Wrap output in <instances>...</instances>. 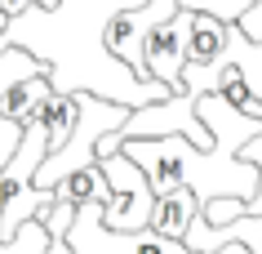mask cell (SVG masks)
I'll return each instance as SVG.
<instances>
[{
  "label": "cell",
  "instance_id": "3",
  "mask_svg": "<svg viewBox=\"0 0 262 254\" xmlns=\"http://www.w3.org/2000/svg\"><path fill=\"white\" fill-rule=\"evenodd\" d=\"M71 103H76V121H71L67 143H62L58 152H49L40 161V169L31 174V187H40V192H54L67 174L98 165V139L111 134V129H120L124 121H129V107L94 99V94H71Z\"/></svg>",
  "mask_w": 262,
  "mask_h": 254
},
{
  "label": "cell",
  "instance_id": "11",
  "mask_svg": "<svg viewBox=\"0 0 262 254\" xmlns=\"http://www.w3.org/2000/svg\"><path fill=\"white\" fill-rule=\"evenodd\" d=\"M49 250V232L40 227V219L23 223L9 241H0V254H45Z\"/></svg>",
  "mask_w": 262,
  "mask_h": 254
},
{
  "label": "cell",
  "instance_id": "5",
  "mask_svg": "<svg viewBox=\"0 0 262 254\" xmlns=\"http://www.w3.org/2000/svg\"><path fill=\"white\" fill-rule=\"evenodd\" d=\"M191 23H195V14L178 9L169 23L151 27V31H147V41H142V76H147V81H160L165 89H173V94H178L182 63H187V36H191Z\"/></svg>",
  "mask_w": 262,
  "mask_h": 254
},
{
  "label": "cell",
  "instance_id": "15",
  "mask_svg": "<svg viewBox=\"0 0 262 254\" xmlns=\"http://www.w3.org/2000/svg\"><path fill=\"white\" fill-rule=\"evenodd\" d=\"M235 31H240L245 41H262V0H253V9L235 23Z\"/></svg>",
  "mask_w": 262,
  "mask_h": 254
},
{
  "label": "cell",
  "instance_id": "16",
  "mask_svg": "<svg viewBox=\"0 0 262 254\" xmlns=\"http://www.w3.org/2000/svg\"><path fill=\"white\" fill-rule=\"evenodd\" d=\"M58 0H0V14L5 18H18L23 9H54Z\"/></svg>",
  "mask_w": 262,
  "mask_h": 254
},
{
  "label": "cell",
  "instance_id": "2",
  "mask_svg": "<svg viewBox=\"0 0 262 254\" xmlns=\"http://www.w3.org/2000/svg\"><path fill=\"white\" fill-rule=\"evenodd\" d=\"M195 116L209 129V147H195L187 139H129L120 143V152L147 174L151 197L187 187L200 210L209 201H249L258 174L240 161V147L262 134V121L231 107L222 94H205L195 103Z\"/></svg>",
  "mask_w": 262,
  "mask_h": 254
},
{
  "label": "cell",
  "instance_id": "8",
  "mask_svg": "<svg viewBox=\"0 0 262 254\" xmlns=\"http://www.w3.org/2000/svg\"><path fill=\"white\" fill-rule=\"evenodd\" d=\"M54 201H62V205H107L111 187H107V179H102V169L89 165V169L67 174V179L54 187Z\"/></svg>",
  "mask_w": 262,
  "mask_h": 254
},
{
  "label": "cell",
  "instance_id": "12",
  "mask_svg": "<svg viewBox=\"0 0 262 254\" xmlns=\"http://www.w3.org/2000/svg\"><path fill=\"white\" fill-rule=\"evenodd\" d=\"M240 161L253 165V174H258V187H253V197L245 201V214H258V219H262V134H258V139H249L245 147H240Z\"/></svg>",
  "mask_w": 262,
  "mask_h": 254
},
{
  "label": "cell",
  "instance_id": "1",
  "mask_svg": "<svg viewBox=\"0 0 262 254\" xmlns=\"http://www.w3.org/2000/svg\"><path fill=\"white\" fill-rule=\"evenodd\" d=\"M142 5L147 0H58L54 9H23L5 23L0 49H27L54 94H94L134 112L173 94L160 81H138L102 45L111 23Z\"/></svg>",
  "mask_w": 262,
  "mask_h": 254
},
{
  "label": "cell",
  "instance_id": "10",
  "mask_svg": "<svg viewBox=\"0 0 262 254\" xmlns=\"http://www.w3.org/2000/svg\"><path fill=\"white\" fill-rule=\"evenodd\" d=\"M36 76H45V67L27 54V49H0V99H5L14 85L36 81Z\"/></svg>",
  "mask_w": 262,
  "mask_h": 254
},
{
  "label": "cell",
  "instance_id": "13",
  "mask_svg": "<svg viewBox=\"0 0 262 254\" xmlns=\"http://www.w3.org/2000/svg\"><path fill=\"white\" fill-rule=\"evenodd\" d=\"M71 219H76V205H62V201H54V205L40 214V227L49 232V241H62V237H67V227H71Z\"/></svg>",
  "mask_w": 262,
  "mask_h": 254
},
{
  "label": "cell",
  "instance_id": "4",
  "mask_svg": "<svg viewBox=\"0 0 262 254\" xmlns=\"http://www.w3.org/2000/svg\"><path fill=\"white\" fill-rule=\"evenodd\" d=\"M71 254H191L182 241H169L151 227L142 232H107L98 223V205H76L67 237H62Z\"/></svg>",
  "mask_w": 262,
  "mask_h": 254
},
{
  "label": "cell",
  "instance_id": "14",
  "mask_svg": "<svg viewBox=\"0 0 262 254\" xmlns=\"http://www.w3.org/2000/svg\"><path fill=\"white\" fill-rule=\"evenodd\" d=\"M18 139H23V125H14L9 116H0V169H5V161L14 156Z\"/></svg>",
  "mask_w": 262,
  "mask_h": 254
},
{
  "label": "cell",
  "instance_id": "6",
  "mask_svg": "<svg viewBox=\"0 0 262 254\" xmlns=\"http://www.w3.org/2000/svg\"><path fill=\"white\" fill-rule=\"evenodd\" d=\"M195 214H200L195 197L187 192V187H173V192H165V197H156L147 227L160 232V237H169V241H182V232H187V223H191Z\"/></svg>",
  "mask_w": 262,
  "mask_h": 254
},
{
  "label": "cell",
  "instance_id": "9",
  "mask_svg": "<svg viewBox=\"0 0 262 254\" xmlns=\"http://www.w3.org/2000/svg\"><path fill=\"white\" fill-rule=\"evenodd\" d=\"M49 94H54V89H49V81H45V76H36V81H23V85H14V89L0 99V116H9L14 125H27L31 107H36V103H45Z\"/></svg>",
  "mask_w": 262,
  "mask_h": 254
},
{
  "label": "cell",
  "instance_id": "7",
  "mask_svg": "<svg viewBox=\"0 0 262 254\" xmlns=\"http://www.w3.org/2000/svg\"><path fill=\"white\" fill-rule=\"evenodd\" d=\"M98 169H102V179H107L111 187V197H129V201H138V205H156L151 197V183H147V174H142L134 161L124 152H111L98 161Z\"/></svg>",
  "mask_w": 262,
  "mask_h": 254
}]
</instances>
